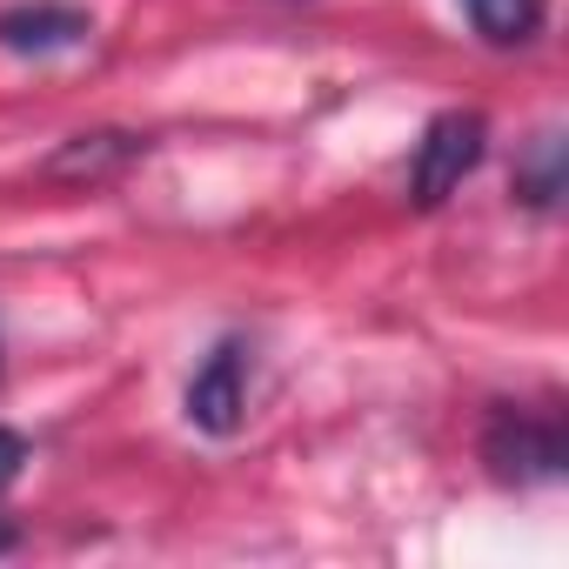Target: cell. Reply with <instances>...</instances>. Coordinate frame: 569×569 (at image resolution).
Listing matches in <instances>:
<instances>
[{"label":"cell","mask_w":569,"mask_h":569,"mask_svg":"<svg viewBox=\"0 0 569 569\" xmlns=\"http://www.w3.org/2000/svg\"><path fill=\"white\" fill-rule=\"evenodd\" d=\"M482 462L496 482L509 489H536V482H556L562 462H569V442H562V422L549 409H516L502 402L482 429Z\"/></svg>","instance_id":"6da1fadb"},{"label":"cell","mask_w":569,"mask_h":569,"mask_svg":"<svg viewBox=\"0 0 569 569\" xmlns=\"http://www.w3.org/2000/svg\"><path fill=\"white\" fill-rule=\"evenodd\" d=\"M482 141H489V121L482 114H436L422 148H416V168H409V194L416 208H442L482 161Z\"/></svg>","instance_id":"7a4b0ae2"},{"label":"cell","mask_w":569,"mask_h":569,"mask_svg":"<svg viewBox=\"0 0 569 569\" xmlns=\"http://www.w3.org/2000/svg\"><path fill=\"white\" fill-rule=\"evenodd\" d=\"M241 416H248V356L234 342H221L201 362V376L188 382V422L208 429V436H234Z\"/></svg>","instance_id":"3957f363"},{"label":"cell","mask_w":569,"mask_h":569,"mask_svg":"<svg viewBox=\"0 0 569 569\" xmlns=\"http://www.w3.org/2000/svg\"><path fill=\"white\" fill-rule=\"evenodd\" d=\"M81 34H88V14L68 8V0H34V8L0 14V48L14 54H54V48H74Z\"/></svg>","instance_id":"277c9868"},{"label":"cell","mask_w":569,"mask_h":569,"mask_svg":"<svg viewBox=\"0 0 569 569\" xmlns=\"http://www.w3.org/2000/svg\"><path fill=\"white\" fill-rule=\"evenodd\" d=\"M462 8H469L476 34L496 41V48H516L542 28V0H462Z\"/></svg>","instance_id":"5b68a950"},{"label":"cell","mask_w":569,"mask_h":569,"mask_svg":"<svg viewBox=\"0 0 569 569\" xmlns=\"http://www.w3.org/2000/svg\"><path fill=\"white\" fill-rule=\"evenodd\" d=\"M516 188H522L536 208H556V194H562V141H556V134L536 141V154H529V168L516 174Z\"/></svg>","instance_id":"8992f818"},{"label":"cell","mask_w":569,"mask_h":569,"mask_svg":"<svg viewBox=\"0 0 569 569\" xmlns=\"http://www.w3.org/2000/svg\"><path fill=\"white\" fill-rule=\"evenodd\" d=\"M21 469H28V442H21L14 429H0V496L21 482Z\"/></svg>","instance_id":"52a82bcc"}]
</instances>
